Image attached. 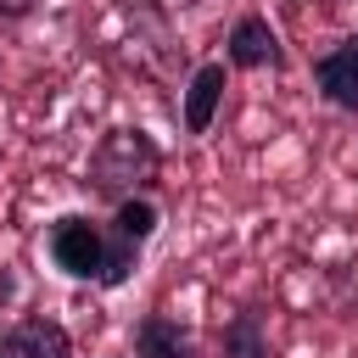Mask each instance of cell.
Listing matches in <instances>:
<instances>
[{
    "instance_id": "cell-3",
    "label": "cell",
    "mask_w": 358,
    "mask_h": 358,
    "mask_svg": "<svg viewBox=\"0 0 358 358\" xmlns=\"http://www.w3.org/2000/svg\"><path fill=\"white\" fill-rule=\"evenodd\" d=\"M224 67H241V73L268 67V73H280V67H285V45H280L274 22L257 17V11H246V17L229 28V39H224Z\"/></svg>"
},
{
    "instance_id": "cell-5",
    "label": "cell",
    "mask_w": 358,
    "mask_h": 358,
    "mask_svg": "<svg viewBox=\"0 0 358 358\" xmlns=\"http://www.w3.org/2000/svg\"><path fill=\"white\" fill-rule=\"evenodd\" d=\"M0 358H73V336L62 319L50 313H28L17 324H6L0 336Z\"/></svg>"
},
{
    "instance_id": "cell-4",
    "label": "cell",
    "mask_w": 358,
    "mask_h": 358,
    "mask_svg": "<svg viewBox=\"0 0 358 358\" xmlns=\"http://www.w3.org/2000/svg\"><path fill=\"white\" fill-rule=\"evenodd\" d=\"M313 90L336 106V112H352L358 117V34L336 39L330 50L313 56Z\"/></svg>"
},
{
    "instance_id": "cell-8",
    "label": "cell",
    "mask_w": 358,
    "mask_h": 358,
    "mask_svg": "<svg viewBox=\"0 0 358 358\" xmlns=\"http://www.w3.org/2000/svg\"><path fill=\"white\" fill-rule=\"evenodd\" d=\"M218 358H274V347H268V313L257 302H246L241 313H229L218 324Z\"/></svg>"
},
{
    "instance_id": "cell-2",
    "label": "cell",
    "mask_w": 358,
    "mask_h": 358,
    "mask_svg": "<svg viewBox=\"0 0 358 358\" xmlns=\"http://www.w3.org/2000/svg\"><path fill=\"white\" fill-rule=\"evenodd\" d=\"M45 252H50V263H56L67 280H90V285H101L106 235H101L95 218H84V213H62V218H50V229H45Z\"/></svg>"
},
{
    "instance_id": "cell-1",
    "label": "cell",
    "mask_w": 358,
    "mask_h": 358,
    "mask_svg": "<svg viewBox=\"0 0 358 358\" xmlns=\"http://www.w3.org/2000/svg\"><path fill=\"white\" fill-rule=\"evenodd\" d=\"M162 179V151H157V140L145 134V129H129V123H117V129H106L95 145H90V162H84V185H90V196H101V201H129V196H151V185Z\"/></svg>"
},
{
    "instance_id": "cell-10",
    "label": "cell",
    "mask_w": 358,
    "mask_h": 358,
    "mask_svg": "<svg viewBox=\"0 0 358 358\" xmlns=\"http://www.w3.org/2000/svg\"><path fill=\"white\" fill-rule=\"evenodd\" d=\"M34 6H39V0H0V22H22Z\"/></svg>"
},
{
    "instance_id": "cell-6",
    "label": "cell",
    "mask_w": 358,
    "mask_h": 358,
    "mask_svg": "<svg viewBox=\"0 0 358 358\" xmlns=\"http://www.w3.org/2000/svg\"><path fill=\"white\" fill-rule=\"evenodd\" d=\"M224 90H229V67L224 62H201L185 84V134H207L218 106H224Z\"/></svg>"
},
{
    "instance_id": "cell-7",
    "label": "cell",
    "mask_w": 358,
    "mask_h": 358,
    "mask_svg": "<svg viewBox=\"0 0 358 358\" xmlns=\"http://www.w3.org/2000/svg\"><path fill=\"white\" fill-rule=\"evenodd\" d=\"M134 358H201V347L173 313H145L134 324Z\"/></svg>"
},
{
    "instance_id": "cell-9",
    "label": "cell",
    "mask_w": 358,
    "mask_h": 358,
    "mask_svg": "<svg viewBox=\"0 0 358 358\" xmlns=\"http://www.w3.org/2000/svg\"><path fill=\"white\" fill-rule=\"evenodd\" d=\"M106 224H112L117 235H129V241H140V246H145V241L162 229V207H157L151 196H129V201H117V207H112V218H106Z\"/></svg>"
}]
</instances>
